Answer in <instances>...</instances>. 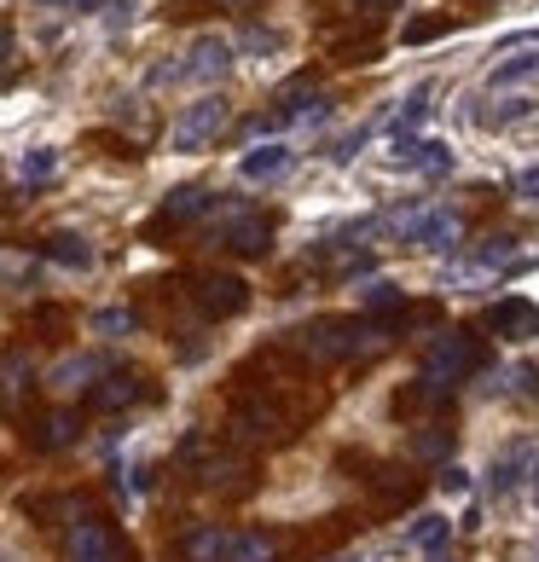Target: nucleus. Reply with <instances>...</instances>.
<instances>
[{"label": "nucleus", "mask_w": 539, "mask_h": 562, "mask_svg": "<svg viewBox=\"0 0 539 562\" xmlns=\"http://www.w3.org/2000/svg\"><path fill=\"white\" fill-rule=\"evenodd\" d=\"M475 366H482V342H475L470 330H441V337L424 348L418 401H441V394H452V383H464Z\"/></svg>", "instance_id": "nucleus-1"}, {"label": "nucleus", "mask_w": 539, "mask_h": 562, "mask_svg": "<svg viewBox=\"0 0 539 562\" xmlns=\"http://www.w3.org/2000/svg\"><path fill=\"white\" fill-rule=\"evenodd\" d=\"M383 342H389V330L371 319H314L302 330L307 360H355V353H378Z\"/></svg>", "instance_id": "nucleus-2"}, {"label": "nucleus", "mask_w": 539, "mask_h": 562, "mask_svg": "<svg viewBox=\"0 0 539 562\" xmlns=\"http://www.w3.org/2000/svg\"><path fill=\"white\" fill-rule=\"evenodd\" d=\"M226 116H233V105H226L221 93H198L192 105H186V111L175 116V128H169V151H180V157L210 151V145L221 139V128H226Z\"/></svg>", "instance_id": "nucleus-3"}, {"label": "nucleus", "mask_w": 539, "mask_h": 562, "mask_svg": "<svg viewBox=\"0 0 539 562\" xmlns=\"http://www.w3.org/2000/svg\"><path fill=\"white\" fill-rule=\"evenodd\" d=\"M395 226H401L406 244L429 249V256H452L459 238H464V226H459V215H452V210H429V215H412V221H395Z\"/></svg>", "instance_id": "nucleus-4"}, {"label": "nucleus", "mask_w": 539, "mask_h": 562, "mask_svg": "<svg viewBox=\"0 0 539 562\" xmlns=\"http://www.w3.org/2000/svg\"><path fill=\"white\" fill-rule=\"evenodd\" d=\"M226 70H233V41L226 35H198L192 47H186V58L175 65V81H221Z\"/></svg>", "instance_id": "nucleus-5"}, {"label": "nucleus", "mask_w": 539, "mask_h": 562, "mask_svg": "<svg viewBox=\"0 0 539 562\" xmlns=\"http://www.w3.org/2000/svg\"><path fill=\"white\" fill-rule=\"evenodd\" d=\"M65 557H70V562H122V546H116L111 522H99V516H81V522H70Z\"/></svg>", "instance_id": "nucleus-6"}, {"label": "nucleus", "mask_w": 539, "mask_h": 562, "mask_svg": "<svg viewBox=\"0 0 539 562\" xmlns=\"http://www.w3.org/2000/svg\"><path fill=\"white\" fill-rule=\"evenodd\" d=\"M534 475H539V452H534V441H510L499 458H493L487 487H493V498H510L523 482H534Z\"/></svg>", "instance_id": "nucleus-7"}, {"label": "nucleus", "mask_w": 539, "mask_h": 562, "mask_svg": "<svg viewBox=\"0 0 539 562\" xmlns=\"http://www.w3.org/2000/svg\"><path fill=\"white\" fill-rule=\"evenodd\" d=\"M198 307L210 319H233V314H244L250 307V284L244 279H233V273H210L198 284Z\"/></svg>", "instance_id": "nucleus-8"}, {"label": "nucleus", "mask_w": 539, "mask_h": 562, "mask_svg": "<svg viewBox=\"0 0 539 562\" xmlns=\"http://www.w3.org/2000/svg\"><path fill=\"white\" fill-rule=\"evenodd\" d=\"M210 203H215V192H203V186H180V192L162 198V210H157V221H151V233H162V226H186V221L210 215Z\"/></svg>", "instance_id": "nucleus-9"}, {"label": "nucleus", "mask_w": 539, "mask_h": 562, "mask_svg": "<svg viewBox=\"0 0 539 562\" xmlns=\"http://www.w3.org/2000/svg\"><path fill=\"white\" fill-rule=\"evenodd\" d=\"M487 325L499 330V337H510V342H528V337H539V307L523 302V296H510L499 307H487Z\"/></svg>", "instance_id": "nucleus-10"}, {"label": "nucleus", "mask_w": 539, "mask_h": 562, "mask_svg": "<svg viewBox=\"0 0 539 562\" xmlns=\"http://www.w3.org/2000/svg\"><path fill=\"white\" fill-rule=\"evenodd\" d=\"M99 371H105V360H99V353H65V360L53 366V389L58 394H88L93 383H99Z\"/></svg>", "instance_id": "nucleus-11"}, {"label": "nucleus", "mask_w": 539, "mask_h": 562, "mask_svg": "<svg viewBox=\"0 0 539 562\" xmlns=\"http://www.w3.org/2000/svg\"><path fill=\"white\" fill-rule=\"evenodd\" d=\"M290 162H296V151H290L284 139H267V145H256V151H244L238 175H244V180H279Z\"/></svg>", "instance_id": "nucleus-12"}, {"label": "nucleus", "mask_w": 539, "mask_h": 562, "mask_svg": "<svg viewBox=\"0 0 539 562\" xmlns=\"http://www.w3.org/2000/svg\"><path fill=\"white\" fill-rule=\"evenodd\" d=\"M30 378H35V366H30V353H24V348L0 353V401H7L12 412L24 406V394H30Z\"/></svg>", "instance_id": "nucleus-13"}, {"label": "nucleus", "mask_w": 539, "mask_h": 562, "mask_svg": "<svg viewBox=\"0 0 539 562\" xmlns=\"http://www.w3.org/2000/svg\"><path fill=\"white\" fill-rule=\"evenodd\" d=\"M226 546H233V533L203 522V528H192L180 539V562H226Z\"/></svg>", "instance_id": "nucleus-14"}, {"label": "nucleus", "mask_w": 539, "mask_h": 562, "mask_svg": "<svg viewBox=\"0 0 539 562\" xmlns=\"http://www.w3.org/2000/svg\"><path fill=\"white\" fill-rule=\"evenodd\" d=\"M233 429H238V441H273V435L284 429V418H279V406H267V401H250V406H238Z\"/></svg>", "instance_id": "nucleus-15"}, {"label": "nucleus", "mask_w": 539, "mask_h": 562, "mask_svg": "<svg viewBox=\"0 0 539 562\" xmlns=\"http://www.w3.org/2000/svg\"><path fill=\"white\" fill-rule=\"evenodd\" d=\"M76 435H81V418H76V412H47V418L35 424L30 441H35L41 452H65V447H76Z\"/></svg>", "instance_id": "nucleus-16"}, {"label": "nucleus", "mask_w": 539, "mask_h": 562, "mask_svg": "<svg viewBox=\"0 0 539 562\" xmlns=\"http://www.w3.org/2000/svg\"><path fill=\"white\" fill-rule=\"evenodd\" d=\"M267 238H273V221L267 215H233V226H226V244H233L238 256H261Z\"/></svg>", "instance_id": "nucleus-17"}, {"label": "nucleus", "mask_w": 539, "mask_h": 562, "mask_svg": "<svg viewBox=\"0 0 539 562\" xmlns=\"http://www.w3.org/2000/svg\"><path fill=\"white\" fill-rule=\"evenodd\" d=\"M424 116H429V81H418V88L406 93V105H401V116H395V134H389V145H406V139H418Z\"/></svg>", "instance_id": "nucleus-18"}, {"label": "nucleus", "mask_w": 539, "mask_h": 562, "mask_svg": "<svg viewBox=\"0 0 539 562\" xmlns=\"http://www.w3.org/2000/svg\"><path fill=\"white\" fill-rule=\"evenodd\" d=\"M447 539H452V522H447V516H435V510L418 516V522L406 528V546H412V551H429V557H441Z\"/></svg>", "instance_id": "nucleus-19"}, {"label": "nucleus", "mask_w": 539, "mask_h": 562, "mask_svg": "<svg viewBox=\"0 0 539 562\" xmlns=\"http://www.w3.org/2000/svg\"><path fill=\"white\" fill-rule=\"evenodd\" d=\"M406 169H418L424 180H441V175H452V151L441 139H418V145H412V157H406Z\"/></svg>", "instance_id": "nucleus-20"}, {"label": "nucleus", "mask_w": 539, "mask_h": 562, "mask_svg": "<svg viewBox=\"0 0 539 562\" xmlns=\"http://www.w3.org/2000/svg\"><path fill=\"white\" fill-rule=\"evenodd\" d=\"M139 378H122V371H116V378H105V383H93V406L99 412H122V406H134L139 401Z\"/></svg>", "instance_id": "nucleus-21"}, {"label": "nucleus", "mask_w": 539, "mask_h": 562, "mask_svg": "<svg viewBox=\"0 0 539 562\" xmlns=\"http://www.w3.org/2000/svg\"><path fill=\"white\" fill-rule=\"evenodd\" d=\"M47 256L58 267H76V273H88V267H93V249H88V238H81V233H53L47 238Z\"/></svg>", "instance_id": "nucleus-22"}, {"label": "nucleus", "mask_w": 539, "mask_h": 562, "mask_svg": "<svg viewBox=\"0 0 539 562\" xmlns=\"http://www.w3.org/2000/svg\"><path fill=\"white\" fill-rule=\"evenodd\" d=\"M279 557V539L273 533H233V546H226V562H273Z\"/></svg>", "instance_id": "nucleus-23"}, {"label": "nucleus", "mask_w": 539, "mask_h": 562, "mask_svg": "<svg viewBox=\"0 0 539 562\" xmlns=\"http://www.w3.org/2000/svg\"><path fill=\"white\" fill-rule=\"evenodd\" d=\"M534 76H539V47H523L505 65H493V88H516V81H534Z\"/></svg>", "instance_id": "nucleus-24"}, {"label": "nucleus", "mask_w": 539, "mask_h": 562, "mask_svg": "<svg viewBox=\"0 0 539 562\" xmlns=\"http://www.w3.org/2000/svg\"><path fill=\"white\" fill-rule=\"evenodd\" d=\"M18 175H24V186H41L58 175V151L53 145H35V151H24V162H18Z\"/></svg>", "instance_id": "nucleus-25"}, {"label": "nucleus", "mask_w": 539, "mask_h": 562, "mask_svg": "<svg viewBox=\"0 0 539 562\" xmlns=\"http://www.w3.org/2000/svg\"><path fill=\"white\" fill-rule=\"evenodd\" d=\"M401 302H406V290L389 284V279H371V284L360 290V307H366V314H389V307H401Z\"/></svg>", "instance_id": "nucleus-26"}, {"label": "nucleus", "mask_w": 539, "mask_h": 562, "mask_svg": "<svg viewBox=\"0 0 539 562\" xmlns=\"http://www.w3.org/2000/svg\"><path fill=\"white\" fill-rule=\"evenodd\" d=\"M534 111H539V99H534V93H510V99H499V111H487V122H493V128H505V122L534 116Z\"/></svg>", "instance_id": "nucleus-27"}, {"label": "nucleus", "mask_w": 539, "mask_h": 562, "mask_svg": "<svg viewBox=\"0 0 539 562\" xmlns=\"http://www.w3.org/2000/svg\"><path fill=\"white\" fill-rule=\"evenodd\" d=\"M93 330H99V337H128V330H134V314H128V307H99V314H93Z\"/></svg>", "instance_id": "nucleus-28"}, {"label": "nucleus", "mask_w": 539, "mask_h": 562, "mask_svg": "<svg viewBox=\"0 0 539 562\" xmlns=\"http://www.w3.org/2000/svg\"><path fill=\"white\" fill-rule=\"evenodd\" d=\"M412 452L418 458H447L452 452V429H418L412 435Z\"/></svg>", "instance_id": "nucleus-29"}, {"label": "nucleus", "mask_w": 539, "mask_h": 562, "mask_svg": "<svg viewBox=\"0 0 539 562\" xmlns=\"http://www.w3.org/2000/svg\"><path fill=\"white\" fill-rule=\"evenodd\" d=\"M238 47L261 58V53H279V47H284V35H279V30H261V24H250V30L238 35Z\"/></svg>", "instance_id": "nucleus-30"}, {"label": "nucleus", "mask_w": 539, "mask_h": 562, "mask_svg": "<svg viewBox=\"0 0 539 562\" xmlns=\"http://www.w3.org/2000/svg\"><path fill=\"white\" fill-rule=\"evenodd\" d=\"M366 139H371V128H355V134H343V139H337V151H330V157H337V162H355Z\"/></svg>", "instance_id": "nucleus-31"}, {"label": "nucleus", "mask_w": 539, "mask_h": 562, "mask_svg": "<svg viewBox=\"0 0 539 562\" xmlns=\"http://www.w3.org/2000/svg\"><path fill=\"white\" fill-rule=\"evenodd\" d=\"M134 7H139V0H105V24H111V30H128Z\"/></svg>", "instance_id": "nucleus-32"}, {"label": "nucleus", "mask_w": 539, "mask_h": 562, "mask_svg": "<svg viewBox=\"0 0 539 562\" xmlns=\"http://www.w3.org/2000/svg\"><path fill=\"white\" fill-rule=\"evenodd\" d=\"M464 487H470V475H464L459 464H447V470H441V493H452V498H459Z\"/></svg>", "instance_id": "nucleus-33"}, {"label": "nucleus", "mask_w": 539, "mask_h": 562, "mask_svg": "<svg viewBox=\"0 0 539 562\" xmlns=\"http://www.w3.org/2000/svg\"><path fill=\"white\" fill-rule=\"evenodd\" d=\"M516 198H523V203H539V169H528L523 180H516Z\"/></svg>", "instance_id": "nucleus-34"}, {"label": "nucleus", "mask_w": 539, "mask_h": 562, "mask_svg": "<svg viewBox=\"0 0 539 562\" xmlns=\"http://www.w3.org/2000/svg\"><path fill=\"white\" fill-rule=\"evenodd\" d=\"M12 47H18V35H12V24H7V18H0V70L12 65Z\"/></svg>", "instance_id": "nucleus-35"}, {"label": "nucleus", "mask_w": 539, "mask_h": 562, "mask_svg": "<svg viewBox=\"0 0 539 562\" xmlns=\"http://www.w3.org/2000/svg\"><path fill=\"white\" fill-rule=\"evenodd\" d=\"M441 30H447V18H429V24H412L406 41H429V35H441Z\"/></svg>", "instance_id": "nucleus-36"}, {"label": "nucleus", "mask_w": 539, "mask_h": 562, "mask_svg": "<svg viewBox=\"0 0 539 562\" xmlns=\"http://www.w3.org/2000/svg\"><path fill=\"white\" fill-rule=\"evenodd\" d=\"M355 7H366V12H389V7H401V0H355Z\"/></svg>", "instance_id": "nucleus-37"}, {"label": "nucleus", "mask_w": 539, "mask_h": 562, "mask_svg": "<svg viewBox=\"0 0 539 562\" xmlns=\"http://www.w3.org/2000/svg\"><path fill=\"white\" fill-rule=\"evenodd\" d=\"M221 7H244V0H221Z\"/></svg>", "instance_id": "nucleus-38"}]
</instances>
